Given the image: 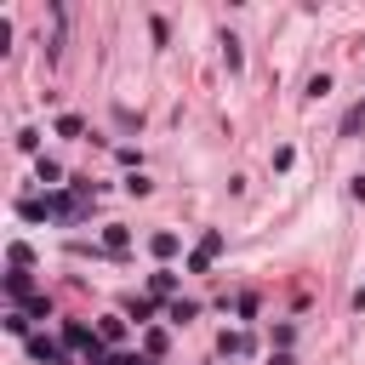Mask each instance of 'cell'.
Returning <instances> with one entry per match:
<instances>
[{
    "label": "cell",
    "mask_w": 365,
    "mask_h": 365,
    "mask_svg": "<svg viewBox=\"0 0 365 365\" xmlns=\"http://www.w3.org/2000/svg\"><path fill=\"white\" fill-rule=\"evenodd\" d=\"M222 354H251V336L245 331H222Z\"/></svg>",
    "instance_id": "cell-12"
},
{
    "label": "cell",
    "mask_w": 365,
    "mask_h": 365,
    "mask_svg": "<svg viewBox=\"0 0 365 365\" xmlns=\"http://www.w3.org/2000/svg\"><path fill=\"white\" fill-rule=\"evenodd\" d=\"M6 291H11V297H17V302H23V308H29V302H34V297H40V291H34V279H29V274H23V268H11V274H6Z\"/></svg>",
    "instance_id": "cell-4"
},
{
    "label": "cell",
    "mask_w": 365,
    "mask_h": 365,
    "mask_svg": "<svg viewBox=\"0 0 365 365\" xmlns=\"http://www.w3.org/2000/svg\"><path fill=\"white\" fill-rule=\"evenodd\" d=\"M148 251H154V257H177V234H165V228H160V234L148 240Z\"/></svg>",
    "instance_id": "cell-10"
},
{
    "label": "cell",
    "mask_w": 365,
    "mask_h": 365,
    "mask_svg": "<svg viewBox=\"0 0 365 365\" xmlns=\"http://www.w3.org/2000/svg\"><path fill=\"white\" fill-rule=\"evenodd\" d=\"M148 188H154V182H148V177H143V171H131V177H125V194H137V200H143V194H148Z\"/></svg>",
    "instance_id": "cell-15"
},
{
    "label": "cell",
    "mask_w": 365,
    "mask_h": 365,
    "mask_svg": "<svg viewBox=\"0 0 365 365\" xmlns=\"http://www.w3.org/2000/svg\"><path fill=\"white\" fill-rule=\"evenodd\" d=\"M108 365H143L137 354H108Z\"/></svg>",
    "instance_id": "cell-19"
},
{
    "label": "cell",
    "mask_w": 365,
    "mask_h": 365,
    "mask_svg": "<svg viewBox=\"0 0 365 365\" xmlns=\"http://www.w3.org/2000/svg\"><path fill=\"white\" fill-rule=\"evenodd\" d=\"M143 348H148V359H160V354H165V331H148V336H143Z\"/></svg>",
    "instance_id": "cell-16"
},
{
    "label": "cell",
    "mask_w": 365,
    "mask_h": 365,
    "mask_svg": "<svg viewBox=\"0 0 365 365\" xmlns=\"http://www.w3.org/2000/svg\"><path fill=\"white\" fill-rule=\"evenodd\" d=\"M336 131H342V137H359V131H365V97H359V103L342 114V125H336Z\"/></svg>",
    "instance_id": "cell-6"
},
{
    "label": "cell",
    "mask_w": 365,
    "mask_h": 365,
    "mask_svg": "<svg viewBox=\"0 0 365 365\" xmlns=\"http://www.w3.org/2000/svg\"><path fill=\"white\" fill-rule=\"evenodd\" d=\"M348 194H354V200H365V177H354V182H348Z\"/></svg>",
    "instance_id": "cell-20"
},
{
    "label": "cell",
    "mask_w": 365,
    "mask_h": 365,
    "mask_svg": "<svg viewBox=\"0 0 365 365\" xmlns=\"http://www.w3.org/2000/svg\"><path fill=\"white\" fill-rule=\"evenodd\" d=\"M194 314H200V302H188V297H177V302L165 308V319H177V325H188Z\"/></svg>",
    "instance_id": "cell-8"
},
{
    "label": "cell",
    "mask_w": 365,
    "mask_h": 365,
    "mask_svg": "<svg viewBox=\"0 0 365 365\" xmlns=\"http://www.w3.org/2000/svg\"><path fill=\"white\" fill-rule=\"evenodd\" d=\"M80 131H86L80 114H57V137H80Z\"/></svg>",
    "instance_id": "cell-13"
},
{
    "label": "cell",
    "mask_w": 365,
    "mask_h": 365,
    "mask_svg": "<svg viewBox=\"0 0 365 365\" xmlns=\"http://www.w3.org/2000/svg\"><path fill=\"white\" fill-rule=\"evenodd\" d=\"M217 251H222V228H205L200 245H194V257H188V274H205V268L217 262Z\"/></svg>",
    "instance_id": "cell-1"
},
{
    "label": "cell",
    "mask_w": 365,
    "mask_h": 365,
    "mask_svg": "<svg viewBox=\"0 0 365 365\" xmlns=\"http://www.w3.org/2000/svg\"><path fill=\"white\" fill-rule=\"evenodd\" d=\"M222 63H228V74L245 63V51H240V40H234V34H222Z\"/></svg>",
    "instance_id": "cell-9"
},
{
    "label": "cell",
    "mask_w": 365,
    "mask_h": 365,
    "mask_svg": "<svg viewBox=\"0 0 365 365\" xmlns=\"http://www.w3.org/2000/svg\"><path fill=\"white\" fill-rule=\"evenodd\" d=\"M29 354H34L40 365H68V348L51 342V336H29Z\"/></svg>",
    "instance_id": "cell-2"
},
{
    "label": "cell",
    "mask_w": 365,
    "mask_h": 365,
    "mask_svg": "<svg viewBox=\"0 0 365 365\" xmlns=\"http://www.w3.org/2000/svg\"><path fill=\"white\" fill-rule=\"evenodd\" d=\"M97 336H103V342H120V336H125V319H120V314H108V319L97 325Z\"/></svg>",
    "instance_id": "cell-11"
},
{
    "label": "cell",
    "mask_w": 365,
    "mask_h": 365,
    "mask_svg": "<svg viewBox=\"0 0 365 365\" xmlns=\"http://www.w3.org/2000/svg\"><path fill=\"white\" fill-rule=\"evenodd\" d=\"M63 342H68V348H80V354H86V348H91V342H97V336H91V331H86V325H80V319H68V325H63Z\"/></svg>",
    "instance_id": "cell-5"
},
{
    "label": "cell",
    "mask_w": 365,
    "mask_h": 365,
    "mask_svg": "<svg viewBox=\"0 0 365 365\" xmlns=\"http://www.w3.org/2000/svg\"><path fill=\"white\" fill-rule=\"evenodd\" d=\"M6 331H11V336H23V331H29V314H23V308H17V314H6Z\"/></svg>",
    "instance_id": "cell-18"
},
{
    "label": "cell",
    "mask_w": 365,
    "mask_h": 365,
    "mask_svg": "<svg viewBox=\"0 0 365 365\" xmlns=\"http://www.w3.org/2000/svg\"><path fill=\"white\" fill-rule=\"evenodd\" d=\"M40 182H63V165L57 160H40Z\"/></svg>",
    "instance_id": "cell-17"
},
{
    "label": "cell",
    "mask_w": 365,
    "mask_h": 365,
    "mask_svg": "<svg viewBox=\"0 0 365 365\" xmlns=\"http://www.w3.org/2000/svg\"><path fill=\"white\" fill-rule=\"evenodd\" d=\"M125 314H131V319H137V325H143V319H148V314H154V302H148V297H131V302H125Z\"/></svg>",
    "instance_id": "cell-14"
},
{
    "label": "cell",
    "mask_w": 365,
    "mask_h": 365,
    "mask_svg": "<svg viewBox=\"0 0 365 365\" xmlns=\"http://www.w3.org/2000/svg\"><path fill=\"white\" fill-rule=\"evenodd\" d=\"M103 251H108V257H125V251H131V228L108 222V228H103Z\"/></svg>",
    "instance_id": "cell-3"
},
{
    "label": "cell",
    "mask_w": 365,
    "mask_h": 365,
    "mask_svg": "<svg viewBox=\"0 0 365 365\" xmlns=\"http://www.w3.org/2000/svg\"><path fill=\"white\" fill-rule=\"evenodd\" d=\"M148 291H154V297H171V291H177V274H171V268H154V274H148Z\"/></svg>",
    "instance_id": "cell-7"
}]
</instances>
